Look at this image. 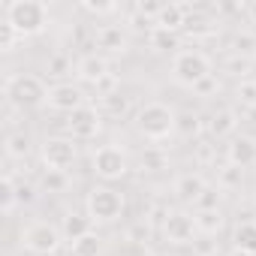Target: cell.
Wrapping results in <instances>:
<instances>
[{"label": "cell", "instance_id": "obj_1", "mask_svg": "<svg viewBox=\"0 0 256 256\" xmlns=\"http://www.w3.org/2000/svg\"><path fill=\"white\" fill-rule=\"evenodd\" d=\"M4 22L12 24L22 40H30L48 28V6L40 0H10L4 6Z\"/></svg>", "mask_w": 256, "mask_h": 256}, {"label": "cell", "instance_id": "obj_2", "mask_svg": "<svg viewBox=\"0 0 256 256\" xmlns=\"http://www.w3.org/2000/svg\"><path fill=\"white\" fill-rule=\"evenodd\" d=\"M136 130L148 142H166L178 133V112L166 102H145L136 112Z\"/></svg>", "mask_w": 256, "mask_h": 256}, {"label": "cell", "instance_id": "obj_3", "mask_svg": "<svg viewBox=\"0 0 256 256\" xmlns=\"http://www.w3.org/2000/svg\"><path fill=\"white\" fill-rule=\"evenodd\" d=\"M4 96L16 108H34V106H42L46 102L48 88L34 72H10L6 82H4Z\"/></svg>", "mask_w": 256, "mask_h": 256}, {"label": "cell", "instance_id": "obj_4", "mask_svg": "<svg viewBox=\"0 0 256 256\" xmlns=\"http://www.w3.org/2000/svg\"><path fill=\"white\" fill-rule=\"evenodd\" d=\"M208 76H214V64H211V58L205 52H199V48H181L172 58V78L181 88H190L193 90Z\"/></svg>", "mask_w": 256, "mask_h": 256}, {"label": "cell", "instance_id": "obj_5", "mask_svg": "<svg viewBox=\"0 0 256 256\" xmlns=\"http://www.w3.org/2000/svg\"><path fill=\"white\" fill-rule=\"evenodd\" d=\"M84 211L90 214L94 223H114L124 214V196L108 184H96V187L88 190Z\"/></svg>", "mask_w": 256, "mask_h": 256}, {"label": "cell", "instance_id": "obj_6", "mask_svg": "<svg viewBox=\"0 0 256 256\" xmlns=\"http://www.w3.org/2000/svg\"><path fill=\"white\" fill-rule=\"evenodd\" d=\"M60 241H64L60 229L48 220H34L22 229V247L30 250L34 256H54L60 250Z\"/></svg>", "mask_w": 256, "mask_h": 256}, {"label": "cell", "instance_id": "obj_7", "mask_svg": "<svg viewBox=\"0 0 256 256\" xmlns=\"http://www.w3.org/2000/svg\"><path fill=\"white\" fill-rule=\"evenodd\" d=\"M90 166H94V175L102 181H120L130 172V160L118 145H100L90 157Z\"/></svg>", "mask_w": 256, "mask_h": 256}, {"label": "cell", "instance_id": "obj_8", "mask_svg": "<svg viewBox=\"0 0 256 256\" xmlns=\"http://www.w3.org/2000/svg\"><path fill=\"white\" fill-rule=\"evenodd\" d=\"M78 151H76V142L66 139V136H52L42 142L40 148V160L48 172H70L72 163H76Z\"/></svg>", "mask_w": 256, "mask_h": 256}, {"label": "cell", "instance_id": "obj_9", "mask_svg": "<svg viewBox=\"0 0 256 256\" xmlns=\"http://www.w3.org/2000/svg\"><path fill=\"white\" fill-rule=\"evenodd\" d=\"M66 130L72 142H88L102 130V112L94 106H82L78 112L66 114Z\"/></svg>", "mask_w": 256, "mask_h": 256}, {"label": "cell", "instance_id": "obj_10", "mask_svg": "<svg viewBox=\"0 0 256 256\" xmlns=\"http://www.w3.org/2000/svg\"><path fill=\"white\" fill-rule=\"evenodd\" d=\"M46 106H48L52 112L72 114V112H78V108L88 106V102H84V90H82L78 84H72V82H54V84L48 88Z\"/></svg>", "mask_w": 256, "mask_h": 256}, {"label": "cell", "instance_id": "obj_11", "mask_svg": "<svg viewBox=\"0 0 256 256\" xmlns=\"http://www.w3.org/2000/svg\"><path fill=\"white\" fill-rule=\"evenodd\" d=\"M163 235H166L169 244H178V247L193 244L199 238V229H196L193 214H187V211H169L166 220H163Z\"/></svg>", "mask_w": 256, "mask_h": 256}, {"label": "cell", "instance_id": "obj_12", "mask_svg": "<svg viewBox=\"0 0 256 256\" xmlns=\"http://www.w3.org/2000/svg\"><path fill=\"white\" fill-rule=\"evenodd\" d=\"M76 76H78V82L96 88L106 76H112V70H108V58L100 54V52H88V54H82V58L76 60Z\"/></svg>", "mask_w": 256, "mask_h": 256}, {"label": "cell", "instance_id": "obj_13", "mask_svg": "<svg viewBox=\"0 0 256 256\" xmlns=\"http://www.w3.org/2000/svg\"><path fill=\"white\" fill-rule=\"evenodd\" d=\"M94 46L100 48V54H126L130 48V36L120 24H102L94 34Z\"/></svg>", "mask_w": 256, "mask_h": 256}, {"label": "cell", "instance_id": "obj_14", "mask_svg": "<svg viewBox=\"0 0 256 256\" xmlns=\"http://www.w3.org/2000/svg\"><path fill=\"white\" fill-rule=\"evenodd\" d=\"M172 190H175V196H178L181 202H187V205H199V199H202L205 190H208V181H205L199 172H184V175L175 178Z\"/></svg>", "mask_w": 256, "mask_h": 256}, {"label": "cell", "instance_id": "obj_15", "mask_svg": "<svg viewBox=\"0 0 256 256\" xmlns=\"http://www.w3.org/2000/svg\"><path fill=\"white\" fill-rule=\"evenodd\" d=\"M226 160H229V166L250 169L256 163V139L253 136H232V142L226 145Z\"/></svg>", "mask_w": 256, "mask_h": 256}, {"label": "cell", "instance_id": "obj_16", "mask_svg": "<svg viewBox=\"0 0 256 256\" xmlns=\"http://www.w3.org/2000/svg\"><path fill=\"white\" fill-rule=\"evenodd\" d=\"M88 232H94V220H90L88 211H66V214H64V220H60V235H64V241L76 244V241L84 238Z\"/></svg>", "mask_w": 256, "mask_h": 256}, {"label": "cell", "instance_id": "obj_17", "mask_svg": "<svg viewBox=\"0 0 256 256\" xmlns=\"http://www.w3.org/2000/svg\"><path fill=\"white\" fill-rule=\"evenodd\" d=\"M208 133L214 136V139H226V136H232L235 133V126H238V112L235 108H217L211 118H208Z\"/></svg>", "mask_w": 256, "mask_h": 256}, {"label": "cell", "instance_id": "obj_18", "mask_svg": "<svg viewBox=\"0 0 256 256\" xmlns=\"http://www.w3.org/2000/svg\"><path fill=\"white\" fill-rule=\"evenodd\" d=\"M148 46H151V52H157V54H169L172 52V58L181 52V36H178V30H166V28H154L151 34H148Z\"/></svg>", "mask_w": 256, "mask_h": 256}, {"label": "cell", "instance_id": "obj_19", "mask_svg": "<svg viewBox=\"0 0 256 256\" xmlns=\"http://www.w3.org/2000/svg\"><path fill=\"white\" fill-rule=\"evenodd\" d=\"M187 16H190V6L184 4H163L154 28H166V30H181L187 24Z\"/></svg>", "mask_w": 256, "mask_h": 256}, {"label": "cell", "instance_id": "obj_20", "mask_svg": "<svg viewBox=\"0 0 256 256\" xmlns=\"http://www.w3.org/2000/svg\"><path fill=\"white\" fill-rule=\"evenodd\" d=\"M232 244L241 256H256V220H241L232 232Z\"/></svg>", "mask_w": 256, "mask_h": 256}, {"label": "cell", "instance_id": "obj_21", "mask_svg": "<svg viewBox=\"0 0 256 256\" xmlns=\"http://www.w3.org/2000/svg\"><path fill=\"white\" fill-rule=\"evenodd\" d=\"M193 220H196L199 235H211V238H214V235L223 229V223H226V217H223L220 208H196V211H193Z\"/></svg>", "mask_w": 256, "mask_h": 256}, {"label": "cell", "instance_id": "obj_22", "mask_svg": "<svg viewBox=\"0 0 256 256\" xmlns=\"http://www.w3.org/2000/svg\"><path fill=\"white\" fill-rule=\"evenodd\" d=\"M4 145H6V157L10 160H28L30 157V136L24 133V130H6V139H4Z\"/></svg>", "mask_w": 256, "mask_h": 256}, {"label": "cell", "instance_id": "obj_23", "mask_svg": "<svg viewBox=\"0 0 256 256\" xmlns=\"http://www.w3.org/2000/svg\"><path fill=\"white\" fill-rule=\"evenodd\" d=\"M0 208H4L6 217L18 208V190H16V175L12 172H6L4 175V184H0Z\"/></svg>", "mask_w": 256, "mask_h": 256}, {"label": "cell", "instance_id": "obj_24", "mask_svg": "<svg viewBox=\"0 0 256 256\" xmlns=\"http://www.w3.org/2000/svg\"><path fill=\"white\" fill-rule=\"evenodd\" d=\"M100 253H102V235L96 232H88L84 238L70 244V256H100Z\"/></svg>", "mask_w": 256, "mask_h": 256}, {"label": "cell", "instance_id": "obj_25", "mask_svg": "<svg viewBox=\"0 0 256 256\" xmlns=\"http://www.w3.org/2000/svg\"><path fill=\"white\" fill-rule=\"evenodd\" d=\"M100 112L102 114H112V118H124L126 112H130V96H124L120 90L112 94V96H102L100 100Z\"/></svg>", "mask_w": 256, "mask_h": 256}, {"label": "cell", "instance_id": "obj_26", "mask_svg": "<svg viewBox=\"0 0 256 256\" xmlns=\"http://www.w3.org/2000/svg\"><path fill=\"white\" fill-rule=\"evenodd\" d=\"M232 54H238V58H256V36L250 34V30H241V34H235V40H232Z\"/></svg>", "mask_w": 256, "mask_h": 256}, {"label": "cell", "instance_id": "obj_27", "mask_svg": "<svg viewBox=\"0 0 256 256\" xmlns=\"http://www.w3.org/2000/svg\"><path fill=\"white\" fill-rule=\"evenodd\" d=\"M199 133H202V120H199L196 112H184V114H178V136H184V139H196Z\"/></svg>", "mask_w": 256, "mask_h": 256}, {"label": "cell", "instance_id": "obj_28", "mask_svg": "<svg viewBox=\"0 0 256 256\" xmlns=\"http://www.w3.org/2000/svg\"><path fill=\"white\" fill-rule=\"evenodd\" d=\"M66 187H70V172H48L46 169V175H42V190L46 193H66Z\"/></svg>", "mask_w": 256, "mask_h": 256}, {"label": "cell", "instance_id": "obj_29", "mask_svg": "<svg viewBox=\"0 0 256 256\" xmlns=\"http://www.w3.org/2000/svg\"><path fill=\"white\" fill-rule=\"evenodd\" d=\"M235 94H238L241 108H256V78H241Z\"/></svg>", "mask_w": 256, "mask_h": 256}, {"label": "cell", "instance_id": "obj_30", "mask_svg": "<svg viewBox=\"0 0 256 256\" xmlns=\"http://www.w3.org/2000/svg\"><path fill=\"white\" fill-rule=\"evenodd\" d=\"M220 190H235V187H241V181H244V169H238V166H226V169H220Z\"/></svg>", "mask_w": 256, "mask_h": 256}, {"label": "cell", "instance_id": "obj_31", "mask_svg": "<svg viewBox=\"0 0 256 256\" xmlns=\"http://www.w3.org/2000/svg\"><path fill=\"white\" fill-rule=\"evenodd\" d=\"M18 40H22V36L16 34L12 24H6V22L0 24V52H12V48L18 46Z\"/></svg>", "mask_w": 256, "mask_h": 256}, {"label": "cell", "instance_id": "obj_32", "mask_svg": "<svg viewBox=\"0 0 256 256\" xmlns=\"http://www.w3.org/2000/svg\"><path fill=\"white\" fill-rule=\"evenodd\" d=\"M16 190H18V205H34L36 202V187L30 181H16Z\"/></svg>", "mask_w": 256, "mask_h": 256}, {"label": "cell", "instance_id": "obj_33", "mask_svg": "<svg viewBox=\"0 0 256 256\" xmlns=\"http://www.w3.org/2000/svg\"><path fill=\"white\" fill-rule=\"evenodd\" d=\"M196 256H217V241H211V235H199L193 241Z\"/></svg>", "mask_w": 256, "mask_h": 256}, {"label": "cell", "instance_id": "obj_34", "mask_svg": "<svg viewBox=\"0 0 256 256\" xmlns=\"http://www.w3.org/2000/svg\"><path fill=\"white\" fill-rule=\"evenodd\" d=\"M82 10L90 16H112V12H118V4H94V0H84Z\"/></svg>", "mask_w": 256, "mask_h": 256}, {"label": "cell", "instance_id": "obj_35", "mask_svg": "<svg viewBox=\"0 0 256 256\" xmlns=\"http://www.w3.org/2000/svg\"><path fill=\"white\" fill-rule=\"evenodd\" d=\"M118 88H120V82H118V76L112 72V76H106L100 84H96V96L102 100V96H112V94H118Z\"/></svg>", "mask_w": 256, "mask_h": 256}, {"label": "cell", "instance_id": "obj_36", "mask_svg": "<svg viewBox=\"0 0 256 256\" xmlns=\"http://www.w3.org/2000/svg\"><path fill=\"white\" fill-rule=\"evenodd\" d=\"M66 70H70V60H66L64 52H58L54 58H48V72L52 76H66Z\"/></svg>", "mask_w": 256, "mask_h": 256}, {"label": "cell", "instance_id": "obj_37", "mask_svg": "<svg viewBox=\"0 0 256 256\" xmlns=\"http://www.w3.org/2000/svg\"><path fill=\"white\" fill-rule=\"evenodd\" d=\"M220 90V82H217V76H208L205 82H199L196 88H193V94H199V96H214Z\"/></svg>", "mask_w": 256, "mask_h": 256}, {"label": "cell", "instance_id": "obj_38", "mask_svg": "<svg viewBox=\"0 0 256 256\" xmlns=\"http://www.w3.org/2000/svg\"><path fill=\"white\" fill-rule=\"evenodd\" d=\"M142 166H145L148 172H157V169H163V166H166V157H163L160 151H148V154L142 157Z\"/></svg>", "mask_w": 256, "mask_h": 256}, {"label": "cell", "instance_id": "obj_39", "mask_svg": "<svg viewBox=\"0 0 256 256\" xmlns=\"http://www.w3.org/2000/svg\"><path fill=\"white\" fill-rule=\"evenodd\" d=\"M244 16L250 18V24H256V0H250V4H244Z\"/></svg>", "mask_w": 256, "mask_h": 256}, {"label": "cell", "instance_id": "obj_40", "mask_svg": "<svg viewBox=\"0 0 256 256\" xmlns=\"http://www.w3.org/2000/svg\"><path fill=\"white\" fill-rule=\"evenodd\" d=\"M154 256H178V253H172V250H169V247H166V250H157V253H154Z\"/></svg>", "mask_w": 256, "mask_h": 256}]
</instances>
